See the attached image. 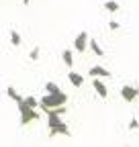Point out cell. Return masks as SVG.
<instances>
[{
    "mask_svg": "<svg viewBox=\"0 0 139 147\" xmlns=\"http://www.w3.org/2000/svg\"><path fill=\"white\" fill-rule=\"evenodd\" d=\"M65 102H67V94H63V90L59 92V94H47L41 98V102H39V106H41V110L43 113H47L49 108H57V106H65Z\"/></svg>",
    "mask_w": 139,
    "mask_h": 147,
    "instance_id": "1",
    "label": "cell"
},
{
    "mask_svg": "<svg viewBox=\"0 0 139 147\" xmlns=\"http://www.w3.org/2000/svg\"><path fill=\"white\" fill-rule=\"evenodd\" d=\"M19 113H21V125H23V127L29 125V123H33V121H39V113H37L35 108L27 106L25 100L19 102Z\"/></svg>",
    "mask_w": 139,
    "mask_h": 147,
    "instance_id": "2",
    "label": "cell"
},
{
    "mask_svg": "<svg viewBox=\"0 0 139 147\" xmlns=\"http://www.w3.org/2000/svg\"><path fill=\"white\" fill-rule=\"evenodd\" d=\"M121 98H123L125 102H133L135 98H139V88L123 86V88H121Z\"/></svg>",
    "mask_w": 139,
    "mask_h": 147,
    "instance_id": "3",
    "label": "cell"
},
{
    "mask_svg": "<svg viewBox=\"0 0 139 147\" xmlns=\"http://www.w3.org/2000/svg\"><path fill=\"white\" fill-rule=\"evenodd\" d=\"M86 47H88V33L86 31H82L76 39H74V49L76 51H80V53H84L86 51Z\"/></svg>",
    "mask_w": 139,
    "mask_h": 147,
    "instance_id": "4",
    "label": "cell"
},
{
    "mask_svg": "<svg viewBox=\"0 0 139 147\" xmlns=\"http://www.w3.org/2000/svg\"><path fill=\"white\" fill-rule=\"evenodd\" d=\"M49 135L51 137H55V135H70V129H67V125L63 121H59L53 127H49Z\"/></svg>",
    "mask_w": 139,
    "mask_h": 147,
    "instance_id": "5",
    "label": "cell"
},
{
    "mask_svg": "<svg viewBox=\"0 0 139 147\" xmlns=\"http://www.w3.org/2000/svg\"><path fill=\"white\" fill-rule=\"evenodd\" d=\"M92 88L96 90V94H98L100 98H107V96H109V88L104 86V82H102V80H98V78H96V80H92Z\"/></svg>",
    "mask_w": 139,
    "mask_h": 147,
    "instance_id": "6",
    "label": "cell"
},
{
    "mask_svg": "<svg viewBox=\"0 0 139 147\" xmlns=\"http://www.w3.org/2000/svg\"><path fill=\"white\" fill-rule=\"evenodd\" d=\"M88 76H90V78H111V71L104 69V67H100V65H94V67L88 71Z\"/></svg>",
    "mask_w": 139,
    "mask_h": 147,
    "instance_id": "7",
    "label": "cell"
},
{
    "mask_svg": "<svg viewBox=\"0 0 139 147\" xmlns=\"http://www.w3.org/2000/svg\"><path fill=\"white\" fill-rule=\"evenodd\" d=\"M67 80H70V84L76 86V88H80V86L84 84V78L80 76V74H76V71H70V74H67Z\"/></svg>",
    "mask_w": 139,
    "mask_h": 147,
    "instance_id": "8",
    "label": "cell"
},
{
    "mask_svg": "<svg viewBox=\"0 0 139 147\" xmlns=\"http://www.w3.org/2000/svg\"><path fill=\"white\" fill-rule=\"evenodd\" d=\"M61 59H63V63H65L67 67H72V65H74V55H72V49H65V51L61 53Z\"/></svg>",
    "mask_w": 139,
    "mask_h": 147,
    "instance_id": "9",
    "label": "cell"
},
{
    "mask_svg": "<svg viewBox=\"0 0 139 147\" xmlns=\"http://www.w3.org/2000/svg\"><path fill=\"white\" fill-rule=\"evenodd\" d=\"M6 94H8V98H12L16 104H19V102H23V96H21V94H19V92H16L12 86H8V88H6Z\"/></svg>",
    "mask_w": 139,
    "mask_h": 147,
    "instance_id": "10",
    "label": "cell"
},
{
    "mask_svg": "<svg viewBox=\"0 0 139 147\" xmlns=\"http://www.w3.org/2000/svg\"><path fill=\"white\" fill-rule=\"evenodd\" d=\"M88 45H90L92 53H96L98 57H102V55H104V51H102V47L98 45V41H96V39H90V41H88Z\"/></svg>",
    "mask_w": 139,
    "mask_h": 147,
    "instance_id": "11",
    "label": "cell"
},
{
    "mask_svg": "<svg viewBox=\"0 0 139 147\" xmlns=\"http://www.w3.org/2000/svg\"><path fill=\"white\" fill-rule=\"evenodd\" d=\"M45 92H49V94H59L61 88H59L55 82H47V84H45Z\"/></svg>",
    "mask_w": 139,
    "mask_h": 147,
    "instance_id": "12",
    "label": "cell"
},
{
    "mask_svg": "<svg viewBox=\"0 0 139 147\" xmlns=\"http://www.w3.org/2000/svg\"><path fill=\"white\" fill-rule=\"evenodd\" d=\"M10 43H12L14 47H19V45H21V35L16 33V31H10Z\"/></svg>",
    "mask_w": 139,
    "mask_h": 147,
    "instance_id": "13",
    "label": "cell"
},
{
    "mask_svg": "<svg viewBox=\"0 0 139 147\" xmlns=\"http://www.w3.org/2000/svg\"><path fill=\"white\" fill-rule=\"evenodd\" d=\"M104 8H107L109 12H117V10H119L121 6H119L117 2H113V0H109V2H104Z\"/></svg>",
    "mask_w": 139,
    "mask_h": 147,
    "instance_id": "14",
    "label": "cell"
},
{
    "mask_svg": "<svg viewBox=\"0 0 139 147\" xmlns=\"http://www.w3.org/2000/svg\"><path fill=\"white\" fill-rule=\"evenodd\" d=\"M23 100H25V104H27V106H31V108H37V106H39L37 98H33V96H27V98H23Z\"/></svg>",
    "mask_w": 139,
    "mask_h": 147,
    "instance_id": "15",
    "label": "cell"
},
{
    "mask_svg": "<svg viewBox=\"0 0 139 147\" xmlns=\"http://www.w3.org/2000/svg\"><path fill=\"white\" fill-rule=\"evenodd\" d=\"M29 57H31V61H35V59H39V45H37V47H35V49L31 51V55H29Z\"/></svg>",
    "mask_w": 139,
    "mask_h": 147,
    "instance_id": "16",
    "label": "cell"
},
{
    "mask_svg": "<svg viewBox=\"0 0 139 147\" xmlns=\"http://www.w3.org/2000/svg\"><path fill=\"white\" fill-rule=\"evenodd\" d=\"M137 127H139V121H137V119H131V123H129V129H131V131H135Z\"/></svg>",
    "mask_w": 139,
    "mask_h": 147,
    "instance_id": "17",
    "label": "cell"
},
{
    "mask_svg": "<svg viewBox=\"0 0 139 147\" xmlns=\"http://www.w3.org/2000/svg\"><path fill=\"white\" fill-rule=\"evenodd\" d=\"M119 27H121V25H119L117 21H111V23H109V29H111V31H117Z\"/></svg>",
    "mask_w": 139,
    "mask_h": 147,
    "instance_id": "18",
    "label": "cell"
},
{
    "mask_svg": "<svg viewBox=\"0 0 139 147\" xmlns=\"http://www.w3.org/2000/svg\"><path fill=\"white\" fill-rule=\"evenodd\" d=\"M29 2H31V0H23V4H29Z\"/></svg>",
    "mask_w": 139,
    "mask_h": 147,
    "instance_id": "19",
    "label": "cell"
}]
</instances>
